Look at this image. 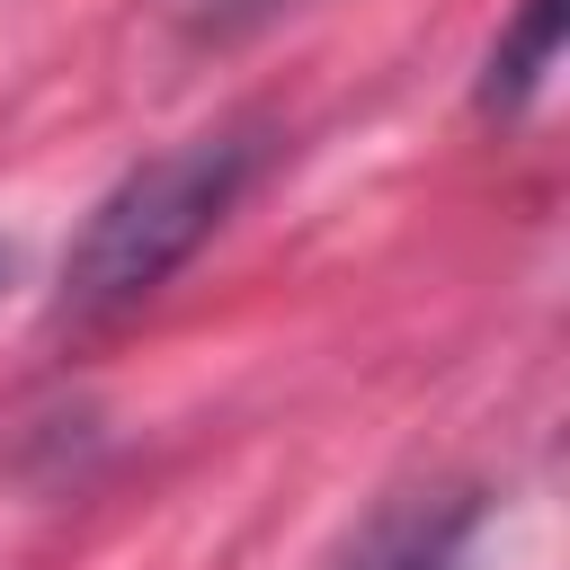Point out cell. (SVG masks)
<instances>
[{
  "label": "cell",
  "mask_w": 570,
  "mask_h": 570,
  "mask_svg": "<svg viewBox=\"0 0 570 570\" xmlns=\"http://www.w3.org/2000/svg\"><path fill=\"white\" fill-rule=\"evenodd\" d=\"M258 160H267L258 125H214V134H187V142L134 160L62 249V312L107 321V312H134L142 294H160L214 240V223L240 205Z\"/></svg>",
  "instance_id": "6da1fadb"
},
{
  "label": "cell",
  "mask_w": 570,
  "mask_h": 570,
  "mask_svg": "<svg viewBox=\"0 0 570 570\" xmlns=\"http://www.w3.org/2000/svg\"><path fill=\"white\" fill-rule=\"evenodd\" d=\"M463 534H472V499H392L347 543L338 570H454Z\"/></svg>",
  "instance_id": "7a4b0ae2"
},
{
  "label": "cell",
  "mask_w": 570,
  "mask_h": 570,
  "mask_svg": "<svg viewBox=\"0 0 570 570\" xmlns=\"http://www.w3.org/2000/svg\"><path fill=\"white\" fill-rule=\"evenodd\" d=\"M552 53H561V0H525V9H517V27L490 45V71H481V107H490V116H517V107L543 89Z\"/></svg>",
  "instance_id": "3957f363"
},
{
  "label": "cell",
  "mask_w": 570,
  "mask_h": 570,
  "mask_svg": "<svg viewBox=\"0 0 570 570\" xmlns=\"http://www.w3.org/2000/svg\"><path fill=\"white\" fill-rule=\"evenodd\" d=\"M169 9H178V27H187L196 45H232V36L267 27L276 9H294V0H169Z\"/></svg>",
  "instance_id": "277c9868"
},
{
  "label": "cell",
  "mask_w": 570,
  "mask_h": 570,
  "mask_svg": "<svg viewBox=\"0 0 570 570\" xmlns=\"http://www.w3.org/2000/svg\"><path fill=\"white\" fill-rule=\"evenodd\" d=\"M0 276H9V258H0Z\"/></svg>",
  "instance_id": "5b68a950"
}]
</instances>
